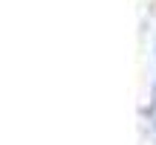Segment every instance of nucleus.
Wrapping results in <instances>:
<instances>
[{"mask_svg": "<svg viewBox=\"0 0 156 145\" xmlns=\"http://www.w3.org/2000/svg\"><path fill=\"white\" fill-rule=\"evenodd\" d=\"M153 119H156V107H153Z\"/></svg>", "mask_w": 156, "mask_h": 145, "instance_id": "1", "label": "nucleus"}]
</instances>
